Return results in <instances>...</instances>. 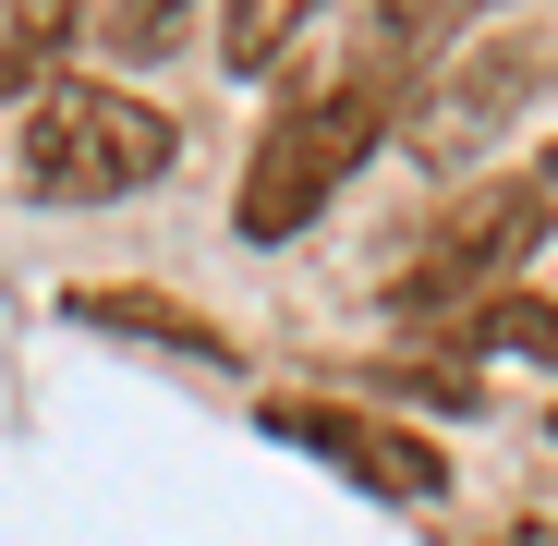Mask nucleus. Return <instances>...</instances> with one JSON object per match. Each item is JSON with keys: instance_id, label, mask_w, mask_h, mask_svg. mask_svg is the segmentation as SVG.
Instances as JSON below:
<instances>
[{"instance_id": "7ed1b4c3", "label": "nucleus", "mask_w": 558, "mask_h": 546, "mask_svg": "<svg viewBox=\"0 0 558 546\" xmlns=\"http://www.w3.org/2000/svg\"><path fill=\"white\" fill-rule=\"evenodd\" d=\"M546 170H498V182H461V195L437 207V231H425V255H413V304H461V292H486V280H510V267L546 243Z\"/></svg>"}, {"instance_id": "9b49d317", "label": "nucleus", "mask_w": 558, "mask_h": 546, "mask_svg": "<svg viewBox=\"0 0 558 546\" xmlns=\"http://www.w3.org/2000/svg\"><path fill=\"white\" fill-rule=\"evenodd\" d=\"M377 13H389V37H437V25L474 13V0H377Z\"/></svg>"}, {"instance_id": "423d86ee", "label": "nucleus", "mask_w": 558, "mask_h": 546, "mask_svg": "<svg viewBox=\"0 0 558 546\" xmlns=\"http://www.w3.org/2000/svg\"><path fill=\"white\" fill-rule=\"evenodd\" d=\"M304 13H316V0H219V49H231V73L279 61V49L304 37Z\"/></svg>"}, {"instance_id": "6e6552de", "label": "nucleus", "mask_w": 558, "mask_h": 546, "mask_svg": "<svg viewBox=\"0 0 558 546\" xmlns=\"http://www.w3.org/2000/svg\"><path fill=\"white\" fill-rule=\"evenodd\" d=\"M474 328H486V352H522V364H558V304H546V292H498V304H486Z\"/></svg>"}, {"instance_id": "1a4fd4ad", "label": "nucleus", "mask_w": 558, "mask_h": 546, "mask_svg": "<svg viewBox=\"0 0 558 546\" xmlns=\"http://www.w3.org/2000/svg\"><path fill=\"white\" fill-rule=\"evenodd\" d=\"M61 25H73V0H13V37H0V73H13L25 98L49 85V49H61Z\"/></svg>"}, {"instance_id": "20e7f679", "label": "nucleus", "mask_w": 558, "mask_h": 546, "mask_svg": "<svg viewBox=\"0 0 558 546\" xmlns=\"http://www.w3.org/2000/svg\"><path fill=\"white\" fill-rule=\"evenodd\" d=\"M267 437H292V449H316V462H340L352 486H377V498H437V486H449L425 437L352 413V401H267Z\"/></svg>"}, {"instance_id": "f257e3e1", "label": "nucleus", "mask_w": 558, "mask_h": 546, "mask_svg": "<svg viewBox=\"0 0 558 546\" xmlns=\"http://www.w3.org/2000/svg\"><path fill=\"white\" fill-rule=\"evenodd\" d=\"M389 61H364V73H328V85H304L292 110H279V134L255 146V170H243V243H292L316 207H328V182L389 134Z\"/></svg>"}, {"instance_id": "0eeeda50", "label": "nucleus", "mask_w": 558, "mask_h": 546, "mask_svg": "<svg viewBox=\"0 0 558 546\" xmlns=\"http://www.w3.org/2000/svg\"><path fill=\"white\" fill-rule=\"evenodd\" d=\"M73 316H85V328H146V340H170V352H219V328H207V316H182V304H146V292H85Z\"/></svg>"}, {"instance_id": "9d476101", "label": "nucleus", "mask_w": 558, "mask_h": 546, "mask_svg": "<svg viewBox=\"0 0 558 546\" xmlns=\"http://www.w3.org/2000/svg\"><path fill=\"white\" fill-rule=\"evenodd\" d=\"M98 25H110L122 49H170V37H182V0H98Z\"/></svg>"}, {"instance_id": "39448f33", "label": "nucleus", "mask_w": 558, "mask_h": 546, "mask_svg": "<svg viewBox=\"0 0 558 546\" xmlns=\"http://www.w3.org/2000/svg\"><path fill=\"white\" fill-rule=\"evenodd\" d=\"M522 85H534V37H498V49H474V61H461L449 73V98H425L413 110V146L449 170V158H474L510 110H522Z\"/></svg>"}, {"instance_id": "f03ea898", "label": "nucleus", "mask_w": 558, "mask_h": 546, "mask_svg": "<svg viewBox=\"0 0 558 546\" xmlns=\"http://www.w3.org/2000/svg\"><path fill=\"white\" fill-rule=\"evenodd\" d=\"M170 158H182L170 110L122 98V85H61L25 110V195H61V207H110L134 182H158Z\"/></svg>"}]
</instances>
